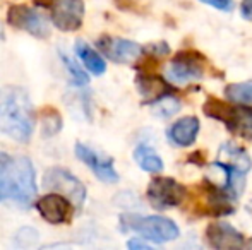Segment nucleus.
Instances as JSON below:
<instances>
[{
  "instance_id": "f257e3e1",
  "label": "nucleus",
  "mask_w": 252,
  "mask_h": 250,
  "mask_svg": "<svg viewBox=\"0 0 252 250\" xmlns=\"http://www.w3.org/2000/svg\"><path fill=\"white\" fill-rule=\"evenodd\" d=\"M36 115L28 93L19 86L0 89V130L17 142H30Z\"/></svg>"
},
{
  "instance_id": "f03ea898",
  "label": "nucleus",
  "mask_w": 252,
  "mask_h": 250,
  "mask_svg": "<svg viewBox=\"0 0 252 250\" xmlns=\"http://www.w3.org/2000/svg\"><path fill=\"white\" fill-rule=\"evenodd\" d=\"M36 173L30 158H12L7 167V199L30 207L36 197Z\"/></svg>"
},
{
  "instance_id": "7ed1b4c3",
  "label": "nucleus",
  "mask_w": 252,
  "mask_h": 250,
  "mask_svg": "<svg viewBox=\"0 0 252 250\" xmlns=\"http://www.w3.org/2000/svg\"><path fill=\"white\" fill-rule=\"evenodd\" d=\"M120 226L124 231H134L143 238L155 244H166L179 238L180 230L175 221L165 216H139V214H124L120 216Z\"/></svg>"
},
{
  "instance_id": "20e7f679",
  "label": "nucleus",
  "mask_w": 252,
  "mask_h": 250,
  "mask_svg": "<svg viewBox=\"0 0 252 250\" xmlns=\"http://www.w3.org/2000/svg\"><path fill=\"white\" fill-rule=\"evenodd\" d=\"M204 76V60L196 52H180L165 67V77L168 83L186 86L196 83Z\"/></svg>"
},
{
  "instance_id": "39448f33",
  "label": "nucleus",
  "mask_w": 252,
  "mask_h": 250,
  "mask_svg": "<svg viewBox=\"0 0 252 250\" xmlns=\"http://www.w3.org/2000/svg\"><path fill=\"white\" fill-rule=\"evenodd\" d=\"M43 187L52 192L62 194L70 202L76 206V209H81L86 200V187L84 184L72 175L69 170L63 168H50L43 175Z\"/></svg>"
},
{
  "instance_id": "423d86ee",
  "label": "nucleus",
  "mask_w": 252,
  "mask_h": 250,
  "mask_svg": "<svg viewBox=\"0 0 252 250\" xmlns=\"http://www.w3.org/2000/svg\"><path fill=\"white\" fill-rule=\"evenodd\" d=\"M186 194L187 190L184 185H180L177 180L168 177L153 178L146 190L148 200L158 211L172 209V207L180 206L184 202V199H186Z\"/></svg>"
},
{
  "instance_id": "0eeeda50",
  "label": "nucleus",
  "mask_w": 252,
  "mask_h": 250,
  "mask_svg": "<svg viewBox=\"0 0 252 250\" xmlns=\"http://www.w3.org/2000/svg\"><path fill=\"white\" fill-rule=\"evenodd\" d=\"M7 23L16 29L26 31V33L41 38V40L52 34L50 24L41 16V12L28 5H19V3L10 5L9 10H7Z\"/></svg>"
},
{
  "instance_id": "6e6552de",
  "label": "nucleus",
  "mask_w": 252,
  "mask_h": 250,
  "mask_svg": "<svg viewBox=\"0 0 252 250\" xmlns=\"http://www.w3.org/2000/svg\"><path fill=\"white\" fill-rule=\"evenodd\" d=\"M50 16L53 26L65 33H72L83 26L84 2L83 0H53Z\"/></svg>"
},
{
  "instance_id": "1a4fd4ad",
  "label": "nucleus",
  "mask_w": 252,
  "mask_h": 250,
  "mask_svg": "<svg viewBox=\"0 0 252 250\" xmlns=\"http://www.w3.org/2000/svg\"><path fill=\"white\" fill-rule=\"evenodd\" d=\"M74 151H76L77 160L83 161L101 182H105V184L119 182V173H117L115 165H113V160L110 156H105V154L91 149L90 146H86L83 142H77Z\"/></svg>"
},
{
  "instance_id": "9d476101",
  "label": "nucleus",
  "mask_w": 252,
  "mask_h": 250,
  "mask_svg": "<svg viewBox=\"0 0 252 250\" xmlns=\"http://www.w3.org/2000/svg\"><path fill=\"white\" fill-rule=\"evenodd\" d=\"M76 207L65 195L52 192L36 200V209L45 221L50 224H63L72 220V213Z\"/></svg>"
},
{
  "instance_id": "9b49d317",
  "label": "nucleus",
  "mask_w": 252,
  "mask_h": 250,
  "mask_svg": "<svg viewBox=\"0 0 252 250\" xmlns=\"http://www.w3.org/2000/svg\"><path fill=\"white\" fill-rule=\"evenodd\" d=\"M98 48L106 58L117 62V63H132L143 55L141 45L134 43L126 38H115V36H101L96 41Z\"/></svg>"
},
{
  "instance_id": "f8f14e48",
  "label": "nucleus",
  "mask_w": 252,
  "mask_h": 250,
  "mask_svg": "<svg viewBox=\"0 0 252 250\" xmlns=\"http://www.w3.org/2000/svg\"><path fill=\"white\" fill-rule=\"evenodd\" d=\"M206 242L209 247L218 250H235L246 245V238L237 228L225 221H216L206 228Z\"/></svg>"
},
{
  "instance_id": "ddd939ff",
  "label": "nucleus",
  "mask_w": 252,
  "mask_h": 250,
  "mask_svg": "<svg viewBox=\"0 0 252 250\" xmlns=\"http://www.w3.org/2000/svg\"><path fill=\"white\" fill-rule=\"evenodd\" d=\"M201 124L199 118L187 115V117L179 118L177 122H173L166 130V137L168 140L177 147H189L196 142L197 136H199Z\"/></svg>"
},
{
  "instance_id": "4468645a",
  "label": "nucleus",
  "mask_w": 252,
  "mask_h": 250,
  "mask_svg": "<svg viewBox=\"0 0 252 250\" xmlns=\"http://www.w3.org/2000/svg\"><path fill=\"white\" fill-rule=\"evenodd\" d=\"M137 89H139L141 96L146 101H156L158 98L168 94V84L163 79L156 76H150V74H139L136 79Z\"/></svg>"
},
{
  "instance_id": "2eb2a0df",
  "label": "nucleus",
  "mask_w": 252,
  "mask_h": 250,
  "mask_svg": "<svg viewBox=\"0 0 252 250\" xmlns=\"http://www.w3.org/2000/svg\"><path fill=\"white\" fill-rule=\"evenodd\" d=\"M76 54H77V57L81 58V62L86 65V69L90 70L91 74H94V76H101L106 70L105 58H103L96 50H93L86 41H83V40L76 41Z\"/></svg>"
},
{
  "instance_id": "dca6fc26",
  "label": "nucleus",
  "mask_w": 252,
  "mask_h": 250,
  "mask_svg": "<svg viewBox=\"0 0 252 250\" xmlns=\"http://www.w3.org/2000/svg\"><path fill=\"white\" fill-rule=\"evenodd\" d=\"M134 160L136 163L148 173H159L163 170V160L159 154L148 144H141L134 151Z\"/></svg>"
},
{
  "instance_id": "f3484780",
  "label": "nucleus",
  "mask_w": 252,
  "mask_h": 250,
  "mask_svg": "<svg viewBox=\"0 0 252 250\" xmlns=\"http://www.w3.org/2000/svg\"><path fill=\"white\" fill-rule=\"evenodd\" d=\"M225 96L235 107L252 108V81H244V83H235L226 86Z\"/></svg>"
},
{
  "instance_id": "a211bd4d",
  "label": "nucleus",
  "mask_w": 252,
  "mask_h": 250,
  "mask_svg": "<svg viewBox=\"0 0 252 250\" xmlns=\"http://www.w3.org/2000/svg\"><path fill=\"white\" fill-rule=\"evenodd\" d=\"M221 154H223V158H225L226 163L233 165L235 168L242 170L244 173H247V171L251 170L252 160L242 147L235 146V144H232V142H226L221 146Z\"/></svg>"
},
{
  "instance_id": "6ab92c4d",
  "label": "nucleus",
  "mask_w": 252,
  "mask_h": 250,
  "mask_svg": "<svg viewBox=\"0 0 252 250\" xmlns=\"http://www.w3.org/2000/svg\"><path fill=\"white\" fill-rule=\"evenodd\" d=\"M179 110H180V101L177 100L175 96L165 94V96L153 101V111H155V115H158V117H161V118L172 117V115H175Z\"/></svg>"
},
{
  "instance_id": "aec40b11",
  "label": "nucleus",
  "mask_w": 252,
  "mask_h": 250,
  "mask_svg": "<svg viewBox=\"0 0 252 250\" xmlns=\"http://www.w3.org/2000/svg\"><path fill=\"white\" fill-rule=\"evenodd\" d=\"M60 57H62V62L63 65H65L67 72H69L70 76V81H72L74 86H86L88 83H90V77L86 76V72H84L83 69L79 67V63L74 62L72 58L69 57V55H65L63 52H60Z\"/></svg>"
},
{
  "instance_id": "412c9836",
  "label": "nucleus",
  "mask_w": 252,
  "mask_h": 250,
  "mask_svg": "<svg viewBox=\"0 0 252 250\" xmlns=\"http://www.w3.org/2000/svg\"><path fill=\"white\" fill-rule=\"evenodd\" d=\"M62 127V118L57 113V110H48L41 113V130L45 136H55Z\"/></svg>"
},
{
  "instance_id": "4be33fe9",
  "label": "nucleus",
  "mask_w": 252,
  "mask_h": 250,
  "mask_svg": "<svg viewBox=\"0 0 252 250\" xmlns=\"http://www.w3.org/2000/svg\"><path fill=\"white\" fill-rule=\"evenodd\" d=\"M10 160L5 153H0V200L7 199V167Z\"/></svg>"
},
{
  "instance_id": "5701e85b",
  "label": "nucleus",
  "mask_w": 252,
  "mask_h": 250,
  "mask_svg": "<svg viewBox=\"0 0 252 250\" xmlns=\"http://www.w3.org/2000/svg\"><path fill=\"white\" fill-rule=\"evenodd\" d=\"M201 2L209 7H215L218 10H223V12H230L233 9V5H235L233 0H201Z\"/></svg>"
},
{
  "instance_id": "b1692460",
  "label": "nucleus",
  "mask_w": 252,
  "mask_h": 250,
  "mask_svg": "<svg viewBox=\"0 0 252 250\" xmlns=\"http://www.w3.org/2000/svg\"><path fill=\"white\" fill-rule=\"evenodd\" d=\"M146 52H150V54L155 55V57H163V55L170 54V48L166 43H153L146 48Z\"/></svg>"
},
{
  "instance_id": "393cba45",
  "label": "nucleus",
  "mask_w": 252,
  "mask_h": 250,
  "mask_svg": "<svg viewBox=\"0 0 252 250\" xmlns=\"http://www.w3.org/2000/svg\"><path fill=\"white\" fill-rule=\"evenodd\" d=\"M240 14L246 21L252 23V0H242L240 3Z\"/></svg>"
},
{
  "instance_id": "a878e982",
  "label": "nucleus",
  "mask_w": 252,
  "mask_h": 250,
  "mask_svg": "<svg viewBox=\"0 0 252 250\" xmlns=\"http://www.w3.org/2000/svg\"><path fill=\"white\" fill-rule=\"evenodd\" d=\"M127 247L134 249V250H141V249H143V250H150L151 245L146 244V242H143V240H139V238H132V240L127 242Z\"/></svg>"
},
{
  "instance_id": "bb28decb",
  "label": "nucleus",
  "mask_w": 252,
  "mask_h": 250,
  "mask_svg": "<svg viewBox=\"0 0 252 250\" xmlns=\"http://www.w3.org/2000/svg\"><path fill=\"white\" fill-rule=\"evenodd\" d=\"M249 213H252V202L249 204Z\"/></svg>"
},
{
  "instance_id": "cd10ccee",
  "label": "nucleus",
  "mask_w": 252,
  "mask_h": 250,
  "mask_svg": "<svg viewBox=\"0 0 252 250\" xmlns=\"http://www.w3.org/2000/svg\"><path fill=\"white\" fill-rule=\"evenodd\" d=\"M249 247H252V240H251V242H249Z\"/></svg>"
},
{
  "instance_id": "c85d7f7f",
  "label": "nucleus",
  "mask_w": 252,
  "mask_h": 250,
  "mask_svg": "<svg viewBox=\"0 0 252 250\" xmlns=\"http://www.w3.org/2000/svg\"><path fill=\"white\" fill-rule=\"evenodd\" d=\"M0 38H2V29H0Z\"/></svg>"
}]
</instances>
